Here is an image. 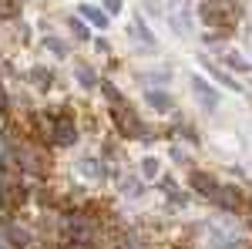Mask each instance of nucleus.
Returning <instances> with one entry per match:
<instances>
[{"label": "nucleus", "mask_w": 252, "mask_h": 249, "mask_svg": "<svg viewBox=\"0 0 252 249\" xmlns=\"http://www.w3.org/2000/svg\"><path fill=\"white\" fill-rule=\"evenodd\" d=\"M14 158L20 162V172H31V175H47L51 172V158L40 145H14Z\"/></svg>", "instance_id": "1"}, {"label": "nucleus", "mask_w": 252, "mask_h": 249, "mask_svg": "<svg viewBox=\"0 0 252 249\" xmlns=\"http://www.w3.org/2000/svg\"><path fill=\"white\" fill-rule=\"evenodd\" d=\"M202 17L209 20V24H232L235 10L229 7V3H215V0H209V3H205V10H202Z\"/></svg>", "instance_id": "2"}, {"label": "nucleus", "mask_w": 252, "mask_h": 249, "mask_svg": "<svg viewBox=\"0 0 252 249\" xmlns=\"http://www.w3.org/2000/svg\"><path fill=\"white\" fill-rule=\"evenodd\" d=\"M27 125L34 128V138H37V142H44V145L58 138V128L51 125V118H47V115H31V121H27Z\"/></svg>", "instance_id": "3"}, {"label": "nucleus", "mask_w": 252, "mask_h": 249, "mask_svg": "<svg viewBox=\"0 0 252 249\" xmlns=\"http://www.w3.org/2000/svg\"><path fill=\"white\" fill-rule=\"evenodd\" d=\"M0 195H3V199H0V206H3L7 212H17L20 206H24V189H20L14 178H10V182L3 185V192H0Z\"/></svg>", "instance_id": "4"}, {"label": "nucleus", "mask_w": 252, "mask_h": 249, "mask_svg": "<svg viewBox=\"0 0 252 249\" xmlns=\"http://www.w3.org/2000/svg\"><path fill=\"white\" fill-rule=\"evenodd\" d=\"M215 199H219L225 209H239V206H242V192H239V189H219V192H215Z\"/></svg>", "instance_id": "5"}, {"label": "nucleus", "mask_w": 252, "mask_h": 249, "mask_svg": "<svg viewBox=\"0 0 252 249\" xmlns=\"http://www.w3.org/2000/svg\"><path fill=\"white\" fill-rule=\"evenodd\" d=\"M192 185H195L198 192H205V195H215V192H219V185H215V182H212L205 172H192Z\"/></svg>", "instance_id": "6"}, {"label": "nucleus", "mask_w": 252, "mask_h": 249, "mask_svg": "<svg viewBox=\"0 0 252 249\" xmlns=\"http://www.w3.org/2000/svg\"><path fill=\"white\" fill-rule=\"evenodd\" d=\"M67 249H91V246H88V243H71Z\"/></svg>", "instance_id": "7"}, {"label": "nucleus", "mask_w": 252, "mask_h": 249, "mask_svg": "<svg viewBox=\"0 0 252 249\" xmlns=\"http://www.w3.org/2000/svg\"><path fill=\"white\" fill-rule=\"evenodd\" d=\"M249 219H252V209H249Z\"/></svg>", "instance_id": "8"}]
</instances>
